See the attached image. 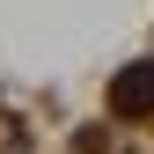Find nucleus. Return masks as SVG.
Returning a JSON list of instances; mask_svg holds the SVG:
<instances>
[{"label": "nucleus", "instance_id": "obj_1", "mask_svg": "<svg viewBox=\"0 0 154 154\" xmlns=\"http://www.w3.org/2000/svg\"><path fill=\"white\" fill-rule=\"evenodd\" d=\"M147 103H154V66H132V73H118V88H110V110H118V118H140Z\"/></svg>", "mask_w": 154, "mask_h": 154}]
</instances>
